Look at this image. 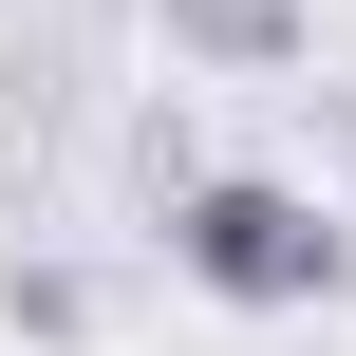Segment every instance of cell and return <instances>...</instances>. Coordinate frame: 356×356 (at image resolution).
<instances>
[{
	"instance_id": "6da1fadb",
	"label": "cell",
	"mask_w": 356,
	"mask_h": 356,
	"mask_svg": "<svg viewBox=\"0 0 356 356\" xmlns=\"http://www.w3.org/2000/svg\"><path fill=\"white\" fill-rule=\"evenodd\" d=\"M169 282H207L225 319H319L356 282V225L282 169H169Z\"/></svg>"
},
{
	"instance_id": "7a4b0ae2",
	"label": "cell",
	"mask_w": 356,
	"mask_h": 356,
	"mask_svg": "<svg viewBox=\"0 0 356 356\" xmlns=\"http://www.w3.org/2000/svg\"><path fill=\"white\" fill-rule=\"evenodd\" d=\"M150 19H169L188 75H282V56L319 38V0H150Z\"/></svg>"
},
{
	"instance_id": "3957f363",
	"label": "cell",
	"mask_w": 356,
	"mask_h": 356,
	"mask_svg": "<svg viewBox=\"0 0 356 356\" xmlns=\"http://www.w3.org/2000/svg\"><path fill=\"white\" fill-rule=\"evenodd\" d=\"M338 131H356V75H338Z\"/></svg>"
}]
</instances>
